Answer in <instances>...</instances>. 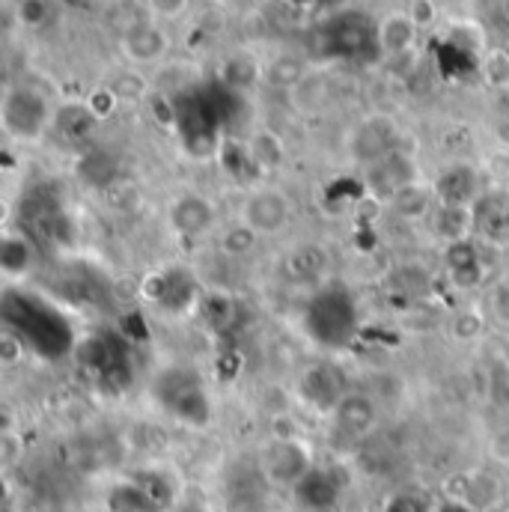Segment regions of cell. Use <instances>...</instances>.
Returning a JSON list of instances; mask_svg holds the SVG:
<instances>
[{
	"instance_id": "6da1fadb",
	"label": "cell",
	"mask_w": 509,
	"mask_h": 512,
	"mask_svg": "<svg viewBox=\"0 0 509 512\" xmlns=\"http://www.w3.org/2000/svg\"><path fill=\"white\" fill-rule=\"evenodd\" d=\"M313 471V453L310 447L292 435V438H271L259 450V474L265 483L280 489H298Z\"/></svg>"
},
{
	"instance_id": "7a4b0ae2",
	"label": "cell",
	"mask_w": 509,
	"mask_h": 512,
	"mask_svg": "<svg viewBox=\"0 0 509 512\" xmlns=\"http://www.w3.org/2000/svg\"><path fill=\"white\" fill-rule=\"evenodd\" d=\"M0 120L12 140L36 143L51 126V105L33 87H9L0 105Z\"/></svg>"
},
{
	"instance_id": "3957f363",
	"label": "cell",
	"mask_w": 509,
	"mask_h": 512,
	"mask_svg": "<svg viewBox=\"0 0 509 512\" xmlns=\"http://www.w3.org/2000/svg\"><path fill=\"white\" fill-rule=\"evenodd\" d=\"M242 221L254 230L259 239L277 236L292 221V200L274 185H259L242 203Z\"/></svg>"
},
{
	"instance_id": "277c9868",
	"label": "cell",
	"mask_w": 509,
	"mask_h": 512,
	"mask_svg": "<svg viewBox=\"0 0 509 512\" xmlns=\"http://www.w3.org/2000/svg\"><path fill=\"white\" fill-rule=\"evenodd\" d=\"M167 224L179 239H188V242L206 239L218 227V206L206 194L185 191V194L173 197V203L167 209Z\"/></svg>"
},
{
	"instance_id": "5b68a950",
	"label": "cell",
	"mask_w": 509,
	"mask_h": 512,
	"mask_svg": "<svg viewBox=\"0 0 509 512\" xmlns=\"http://www.w3.org/2000/svg\"><path fill=\"white\" fill-rule=\"evenodd\" d=\"M399 143V128L390 117H367L364 123H358V128L352 131L349 137V152L355 158V164L361 167H373L376 161H382L387 155L399 152L396 149Z\"/></svg>"
},
{
	"instance_id": "8992f818",
	"label": "cell",
	"mask_w": 509,
	"mask_h": 512,
	"mask_svg": "<svg viewBox=\"0 0 509 512\" xmlns=\"http://www.w3.org/2000/svg\"><path fill=\"white\" fill-rule=\"evenodd\" d=\"M364 179H367L370 194L376 200L387 203V206L393 203V197L399 191H405L408 185L420 182L417 179V167H414L411 155H405V152H393V155H387L382 161H376L373 167H364Z\"/></svg>"
},
{
	"instance_id": "52a82bcc",
	"label": "cell",
	"mask_w": 509,
	"mask_h": 512,
	"mask_svg": "<svg viewBox=\"0 0 509 512\" xmlns=\"http://www.w3.org/2000/svg\"><path fill=\"white\" fill-rule=\"evenodd\" d=\"M331 414H334V426L346 438H355V441L367 438L379 426V405L370 393H361V390H346Z\"/></svg>"
},
{
	"instance_id": "ba28073f",
	"label": "cell",
	"mask_w": 509,
	"mask_h": 512,
	"mask_svg": "<svg viewBox=\"0 0 509 512\" xmlns=\"http://www.w3.org/2000/svg\"><path fill=\"white\" fill-rule=\"evenodd\" d=\"M123 54L137 66H149L167 57L170 51V36L155 24V21H134L123 30Z\"/></svg>"
},
{
	"instance_id": "9c48e42d",
	"label": "cell",
	"mask_w": 509,
	"mask_h": 512,
	"mask_svg": "<svg viewBox=\"0 0 509 512\" xmlns=\"http://www.w3.org/2000/svg\"><path fill=\"white\" fill-rule=\"evenodd\" d=\"M376 27H379V24H370L367 15H355V12L337 15V18L328 24L331 51H337V54H343V57H355L358 51H364L367 42L379 48Z\"/></svg>"
},
{
	"instance_id": "30bf717a",
	"label": "cell",
	"mask_w": 509,
	"mask_h": 512,
	"mask_svg": "<svg viewBox=\"0 0 509 512\" xmlns=\"http://www.w3.org/2000/svg\"><path fill=\"white\" fill-rule=\"evenodd\" d=\"M39 262V251L33 239L21 230H6L0 239V274L9 283H21L33 274Z\"/></svg>"
},
{
	"instance_id": "8fae6325",
	"label": "cell",
	"mask_w": 509,
	"mask_h": 512,
	"mask_svg": "<svg viewBox=\"0 0 509 512\" xmlns=\"http://www.w3.org/2000/svg\"><path fill=\"white\" fill-rule=\"evenodd\" d=\"M420 36V27L417 21L405 12H387L379 27H376V39H379V51L387 54V57H402L414 48Z\"/></svg>"
},
{
	"instance_id": "7c38bea8",
	"label": "cell",
	"mask_w": 509,
	"mask_h": 512,
	"mask_svg": "<svg viewBox=\"0 0 509 512\" xmlns=\"http://www.w3.org/2000/svg\"><path fill=\"white\" fill-rule=\"evenodd\" d=\"M438 206H465L474 209L477 197V173L471 167H453L435 182Z\"/></svg>"
},
{
	"instance_id": "4fadbf2b",
	"label": "cell",
	"mask_w": 509,
	"mask_h": 512,
	"mask_svg": "<svg viewBox=\"0 0 509 512\" xmlns=\"http://www.w3.org/2000/svg\"><path fill=\"white\" fill-rule=\"evenodd\" d=\"M432 230L438 239L459 245V242H471V236L477 233V221H474V209L465 206H438L432 212Z\"/></svg>"
},
{
	"instance_id": "5bb4252c",
	"label": "cell",
	"mask_w": 509,
	"mask_h": 512,
	"mask_svg": "<svg viewBox=\"0 0 509 512\" xmlns=\"http://www.w3.org/2000/svg\"><path fill=\"white\" fill-rule=\"evenodd\" d=\"M438 194H435V185H423V182H414L408 185L405 191H399L390 203V209L405 218V221H420V218H432V212L438 209Z\"/></svg>"
},
{
	"instance_id": "9a60e30c",
	"label": "cell",
	"mask_w": 509,
	"mask_h": 512,
	"mask_svg": "<svg viewBox=\"0 0 509 512\" xmlns=\"http://www.w3.org/2000/svg\"><path fill=\"white\" fill-rule=\"evenodd\" d=\"M295 495L301 498V504H304L307 510L328 512L331 507H334V504H337L340 486H337L334 474L313 468V471H310V477H307V480H304V483L295 489Z\"/></svg>"
},
{
	"instance_id": "2e32d148",
	"label": "cell",
	"mask_w": 509,
	"mask_h": 512,
	"mask_svg": "<svg viewBox=\"0 0 509 512\" xmlns=\"http://www.w3.org/2000/svg\"><path fill=\"white\" fill-rule=\"evenodd\" d=\"M245 149H248V161L259 173H271V170L283 167V161H286V146H283L280 134H274L271 128L254 131Z\"/></svg>"
},
{
	"instance_id": "e0dca14e",
	"label": "cell",
	"mask_w": 509,
	"mask_h": 512,
	"mask_svg": "<svg viewBox=\"0 0 509 512\" xmlns=\"http://www.w3.org/2000/svg\"><path fill=\"white\" fill-rule=\"evenodd\" d=\"M271 87H277V90H298L310 75H307V66H304V60L301 57H295V54H277L268 66H265V75H262Z\"/></svg>"
},
{
	"instance_id": "ac0fdd59",
	"label": "cell",
	"mask_w": 509,
	"mask_h": 512,
	"mask_svg": "<svg viewBox=\"0 0 509 512\" xmlns=\"http://www.w3.org/2000/svg\"><path fill=\"white\" fill-rule=\"evenodd\" d=\"M325 265H328V256H325V251L319 245H301V248H295L292 254L286 256V262H283V268L289 271V277L295 283L316 280L325 271Z\"/></svg>"
},
{
	"instance_id": "d6986e66",
	"label": "cell",
	"mask_w": 509,
	"mask_h": 512,
	"mask_svg": "<svg viewBox=\"0 0 509 512\" xmlns=\"http://www.w3.org/2000/svg\"><path fill=\"white\" fill-rule=\"evenodd\" d=\"M474 221H477V233L489 245H509V206L483 209L480 203H474Z\"/></svg>"
},
{
	"instance_id": "ffe728a7",
	"label": "cell",
	"mask_w": 509,
	"mask_h": 512,
	"mask_svg": "<svg viewBox=\"0 0 509 512\" xmlns=\"http://www.w3.org/2000/svg\"><path fill=\"white\" fill-rule=\"evenodd\" d=\"M108 512H161L152 501L149 495L140 489L137 480H128V483H120L111 489L108 495Z\"/></svg>"
},
{
	"instance_id": "44dd1931",
	"label": "cell",
	"mask_w": 509,
	"mask_h": 512,
	"mask_svg": "<svg viewBox=\"0 0 509 512\" xmlns=\"http://www.w3.org/2000/svg\"><path fill=\"white\" fill-rule=\"evenodd\" d=\"M447 331L456 343H474L486 334V316L477 307H462L450 316Z\"/></svg>"
},
{
	"instance_id": "7402d4cb",
	"label": "cell",
	"mask_w": 509,
	"mask_h": 512,
	"mask_svg": "<svg viewBox=\"0 0 509 512\" xmlns=\"http://www.w3.org/2000/svg\"><path fill=\"white\" fill-rule=\"evenodd\" d=\"M256 245H259V236H256L254 230H251L245 221H236V224H230V227L221 233V239H218V248H221V254L233 256V259H242V256L254 254Z\"/></svg>"
},
{
	"instance_id": "603a6c76",
	"label": "cell",
	"mask_w": 509,
	"mask_h": 512,
	"mask_svg": "<svg viewBox=\"0 0 509 512\" xmlns=\"http://www.w3.org/2000/svg\"><path fill=\"white\" fill-rule=\"evenodd\" d=\"M221 75H224V84L230 90H248V87H254L265 72L256 66V60H251L248 54H236V57H230L224 63V72Z\"/></svg>"
},
{
	"instance_id": "cb8c5ba5",
	"label": "cell",
	"mask_w": 509,
	"mask_h": 512,
	"mask_svg": "<svg viewBox=\"0 0 509 512\" xmlns=\"http://www.w3.org/2000/svg\"><path fill=\"white\" fill-rule=\"evenodd\" d=\"M483 78L489 87H509V54L501 48V51H489L483 57V66H480Z\"/></svg>"
},
{
	"instance_id": "d4e9b609",
	"label": "cell",
	"mask_w": 509,
	"mask_h": 512,
	"mask_svg": "<svg viewBox=\"0 0 509 512\" xmlns=\"http://www.w3.org/2000/svg\"><path fill=\"white\" fill-rule=\"evenodd\" d=\"M111 93L120 99V102H137V99H143L146 96V78L143 75H137V72H120L111 84Z\"/></svg>"
},
{
	"instance_id": "484cf974",
	"label": "cell",
	"mask_w": 509,
	"mask_h": 512,
	"mask_svg": "<svg viewBox=\"0 0 509 512\" xmlns=\"http://www.w3.org/2000/svg\"><path fill=\"white\" fill-rule=\"evenodd\" d=\"M384 512H435V507L420 492H396L387 498Z\"/></svg>"
},
{
	"instance_id": "4316f807",
	"label": "cell",
	"mask_w": 509,
	"mask_h": 512,
	"mask_svg": "<svg viewBox=\"0 0 509 512\" xmlns=\"http://www.w3.org/2000/svg\"><path fill=\"white\" fill-rule=\"evenodd\" d=\"M24 358H27L24 340L6 328V331L0 334V364H3V367H18Z\"/></svg>"
},
{
	"instance_id": "83f0119b",
	"label": "cell",
	"mask_w": 509,
	"mask_h": 512,
	"mask_svg": "<svg viewBox=\"0 0 509 512\" xmlns=\"http://www.w3.org/2000/svg\"><path fill=\"white\" fill-rule=\"evenodd\" d=\"M18 18L24 27H42L48 21V3L45 0H21L18 3Z\"/></svg>"
},
{
	"instance_id": "f1b7e54d",
	"label": "cell",
	"mask_w": 509,
	"mask_h": 512,
	"mask_svg": "<svg viewBox=\"0 0 509 512\" xmlns=\"http://www.w3.org/2000/svg\"><path fill=\"white\" fill-rule=\"evenodd\" d=\"M117 105H120V99L111 93V87H102V90H96V93L90 96V102H87V108L93 111V117H96V120H105V117H111V114L117 111Z\"/></svg>"
},
{
	"instance_id": "f546056e",
	"label": "cell",
	"mask_w": 509,
	"mask_h": 512,
	"mask_svg": "<svg viewBox=\"0 0 509 512\" xmlns=\"http://www.w3.org/2000/svg\"><path fill=\"white\" fill-rule=\"evenodd\" d=\"M149 3V12L152 15H158V18H179V15H185V9H188V3L191 0H146Z\"/></svg>"
},
{
	"instance_id": "4dcf8cb0",
	"label": "cell",
	"mask_w": 509,
	"mask_h": 512,
	"mask_svg": "<svg viewBox=\"0 0 509 512\" xmlns=\"http://www.w3.org/2000/svg\"><path fill=\"white\" fill-rule=\"evenodd\" d=\"M408 15L417 21V27H420V30H423V27H429V24L435 21V0H411Z\"/></svg>"
},
{
	"instance_id": "1f68e13d",
	"label": "cell",
	"mask_w": 509,
	"mask_h": 512,
	"mask_svg": "<svg viewBox=\"0 0 509 512\" xmlns=\"http://www.w3.org/2000/svg\"><path fill=\"white\" fill-rule=\"evenodd\" d=\"M492 310L504 325H509V280L498 283V289L492 292Z\"/></svg>"
},
{
	"instance_id": "d6a6232c",
	"label": "cell",
	"mask_w": 509,
	"mask_h": 512,
	"mask_svg": "<svg viewBox=\"0 0 509 512\" xmlns=\"http://www.w3.org/2000/svg\"><path fill=\"white\" fill-rule=\"evenodd\" d=\"M170 512H215L206 501H200V498H185V501H176V507Z\"/></svg>"
},
{
	"instance_id": "836d02e7",
	"label": "cell",
	"mask_w": 509,
	"mask_h": 512,
	"mask_svg": "<svg viewBox=\"0 0 509 512\" xmlns=\"http://www.w3.org/2000/svg\"><path fill=\"white\" fill-rule=\"evenodd\" d=\"M435 512H477L471 504L456 501V498H444L441 504H435Z\"/></svg>"
},
{
	"instance_id": "e575fe53",
	"label": "cell",
	"mask_w": 509,
	"mask_h": 512,
	"mask_svg": "<svg viewBox=\"0 0 509 512\" xmlns=\"http://www.w3.org/2000/svg\"><path fill=\"white\" fill-rule=\"evenodd\" d=\"M504 15L509 18V0H504Z\"/></svg>"
}]
</instances>
